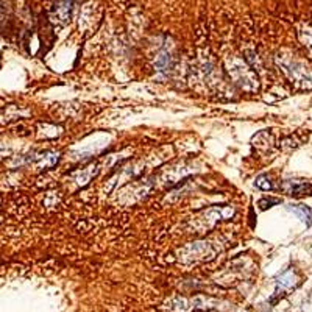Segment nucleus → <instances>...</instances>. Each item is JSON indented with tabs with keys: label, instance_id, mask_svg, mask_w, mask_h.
I'll return each instance as SVG.
<instances>
[{
	"label": "nucleus",
	"instance_id": "6",
	"mask_svg": "<svg viewBox=\"0 0 312 312\" xmlns=\"http://www.w3.org/2000/svg\"><path fill=\"white\" fill-rule=\"evenodd\" d=\"M280 203V200L276 198H262L259 201V206H261V210H267V207H272V204H276Z\"/></svg>",
	"mask_w": 312,
	"mask_h": 312
},
{
	"label": "nucleus",
	"instance_id": "3",
	"mask_svg": "<svg viewBox=\"0 0 312 312\" xmlns=\"http://www.w3.org/2000/svg\"><path fill=\"white\" fill-rule=\"evenodd\" d=\"M71 5H72V0H59V2L55 5V11L62 20L67 19L69 11H71Z\"/></svg>",
	"mask_w": 312,
	"mask_h": 312
},
{
	"label": "nucleus",
	"instance_id": "7",
	"mask_svg": "<svg viewBox=\"0 0 312 312\" xmlns=\"http://www.w3.org/2000/svg\"><path fill=\"white\" fill-rule=\"evenodd\" d=\"M0 62H2V56H0Z\"/></svg>",
	"mask_w": 312,
	"mask_h": 312
},
{
	"label": "nucleus",
	"instance_id": "2",
	"mask_svg": "<svg viewBox=\"0 0 312 312\" xmlns=\"http://www.w3.org/2000/svg\"><path fill=\"white\" fill-rule=\"evenodd\" d=\"M278 290H286V289H292L295 284H297V275L292 272V270H287V272H284L280 278H278ZM276 290V292H278Z\"/></svg>",
	"mask_w": 312,
	"mask_h": 312
},
{
	"label": "nucleus",
	"instance_id": "1",
	"mask_svg": "<svg viewBox=\"0 0 312 312\" xmlns=\"http://www.w3.org/2000/svg\"><path fill=\"white\" fill-rule=\"evenodd\" d=\"M283 189L294 197H304V195H312V184L303 180H287L283 184Z\"/></svg>",
	"mask_w": 312,
	"mask_h": 312
},
{
	"label": "nucleus",
	"instance_id": "4",
	"mask_svg": "<svg viewBox=\"0 0 312 312\" xmlns=\"http://www.w3.org/2000/svg\"><path fill=\"white\" fill-rule=\"evenodd\" d=\"M290 210H292L303 222H306V223H309L310 222V217H312V211L309 210V207H306V206H292L290 207Z\"/></svg>",
	"mask_w": 312,
	"mask_h": 312
},
{
	"label": "nucleus",
	"instance_id": "5",
	"mask_svg": "<svg viewBox=\"0 0 312 312\" xmlns=\"http://www.w3.org/2000/svg\"><path fill=\"white\" fill-rule=\"evenodd\" d=\"M256 186L259 187V189H262V191H272L273 189V183H272V180H270L267 175L258 177L256 178Z\"/></svg>",
	"mask_w": 312,
	"mask_h": 312
}]
</instances>
